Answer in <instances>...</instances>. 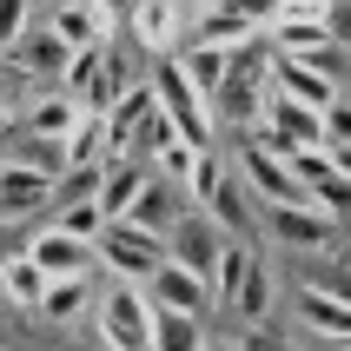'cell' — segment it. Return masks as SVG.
Instances as JSON below:
<instances>
[{"mask_svg": "<svg viewBox=\"0 0 351 351\" xmlns=\"http://www.w3.org/2000/svg\"><path fill=\"white\" fill-rule=\"evenodd\" d=\"M265 99H272V53H265V34H258L239 53H226V80L206 99V113H213V126H245L252 133L265 119Z\"/></svg>", "mask_w": 351, "mask_h": 351, "instance_id": "obj_1", "label": "cell"}, {"mask_svg": "<svg viewBox=\"0 0 351 351\" xmlns=\"http://www.w3.org/2000/svg\"><path fill=\"white\" fill-rule=\"evenodd\" d=\"M146 86H153V106L179 126V139H186V146H213V113H206V99L186 86V73H179L173 53L153 66V80H146Z\"/></svg>", "mask_w": 351, "mask_h": 351, "instance_id": "obj_2", "label": "cell"}, {"mask_svg": "<svg viewBox=\"0 0 351 351\" xmlns=\"http://www.w3.org/2000/svg\"><path fill=\"white\" fill-rule=\"evenodd\" d=\"M99 338H106V351H146V332H153V305H146V292L139 285H126V278H113L106 292H99Z\"/></svg>", "mask_w": 351, "mask_h": 351, "instance_id": "obj_3", "label": "cell"}, {"mask_svg": "<svg viewBox=\"0 0 351 351\" xmlns=\"http://www.w3.org/2000/svg\"><path fill=\"white\" fill-rule=\"evenodd\" d=\"M93 252L113 265V278H126V285H146V278L166 265V239H146V232H133V226L106 219V232H99Z\"/></svg>", "mask_w": 351, "mask_h": 351, "instance_id": "obj_4", "label": "cell"}, {"mask_svg": "<svg viewBox=\"0 0 351 351\" xmlns=\"http://www.w3.org/2000/svg\"><path fill=\"white\" fill-rule=\"evenodd\" d=\"M27 265H34L40 278H93L99 252L86 239H66L60 226H40V232L27 239Z\"/></svg>", "mask_w": 351, "mask_h": 351, "instance_id": "obj_5", "label": "cell"}, {"mask_svg": "<svg viewBox=\"0 0 351 351\" xmlns=\"http://www.w3.org/2000/svg\"><path fill=\"white\" fill-rule=\"evenodd\" d=\"M139 292H146V305H153V312H186V318H199L206 305H213V298H206V278L186 272V265H173V258H166V265H159Z\"/></svg>", "mask_w": 351, "mask_h": 351, "instance_id": "obj_6", "label": "cell"}, {"mask_svg": "<svg viewBox=\"0 0 351 351\" xmlns=\"http://www.w3.org/2000/svg\"><path fill=\"white\" fill-rule=\"evenodd\" d=\"M126 27H133V40L146 47V53H179V40H186V7L179 0H139L133 14H126Z\"/></svg>", "mask_w": 351, "mask_h": 351, "instance_id": "obj_7", "label": "cell"}, {"mask_svg": "<svg viewBox=\"0 0 351 351\" xmlns=\"http://www.w3.org/2000/svg\"><path fill=\"white\" fill-rule=\"evenodd\" d=\"M186 219V206H179V186H166V179H146L139 186V199L119 213V226H133V232H146V239H166Z\"/></svg>", "mask_w": 351, "mask_h": 351, "instance_id": "obj_8", "label": "cell"}, {"mask_svg": "<svg viewBox=\"0 0 351 351\" xmlns=\"http://www.w3.org/2000/svg\"><path fill=\"white\" fill-rule=\"evenodd\" d=\"M272 93L292 99V106H305V113H325V106H338V99H345V86H332V80H318L312 66H298V60H278V53H272Z\"/></svg>", "mask_w": 351, "mask_h": 351, "instance_id": "obj_9", "label": "cell"}, {"mask_svg": "<svg viewBox=\"0 0 351 351\" xmlns=\"http://www.w3.org/2000/svg\"><path fill=\"white\" fill-rule=\"evenodd\" d=\"M265 226H272V239H285V245H332L338 239V219H325L312 199H298V206H265Z\"/></svg>", "mask_w": 351, "mask_h": 351, "instance_id": "obj_10", "label": "cell"}, {"mask_svg": "<svg viewBox=\"0 0 351 351\" xmlns=\"http://www.w3.org/2000/svg\"><path fill=\"white\" fill-rule=\"evenodd\" d=\"M47 206H53V179H40L20 159H0V213L27 219V213H47Z\"/></svg>", "mask_w": 351, "mask_h": 351, "instance_id": "obj_11", "label": "cell"}, {"mask_svg": "<svg viewBox=\"0 0 351 351\" xmlns=\"http://www.w3.org/2000/svg\"><path fill=\"white\" fill-rule=\"evenodd\" d=\"M239 173L252 179V193L265 199V206H298V199H305V186H298V179L285 173L272 153H258V146H245V153H239Z\"/></svg>", "mask_w": 351, "mask_h": 351, "instance_id": "obj_12", "label": "cell"}, {"mask_svg": "<svg viewBox=\"0 0 351 351\" xmlns=\"http://www.w3.org/2000/svg\"><path fill=\"white\" fill-rule=\"evenodd\" d=\"M7 66H14V73H34V80H60V66H66V47H60L47 27H27V34L7 47Z\"/></svg>", "mask_w": 351, "mask_h": 351, "instance_id": "obj_13", "label": "cell"}, {"mask_svg": "<svg viewBox=\"0 0 351 351\" xmlns=\"http://www.w3.org/2000/svg\"><path fill=\"white\" fill-rule=\"evenodd\" d=\"M86 305H93V278H47L34 318H47V325H80Z\"/></svg>", "mask_w": 351, "mask_h": 351, "instance_id": "obj_14", "label": "cell"}, {"mask_svg": "<svg viewBox=\"0 0 351 351\" xmlns=\"http://www.w3.org/2000/svg\"><path fill=\"white\" fill-rule=\"evenodd\" d=\"M126 86H133V66H126V53H113V47H106L93 86L80 93V113H86V119H106V113L119 106V93H126Z\"/></svg>", "mask_w": 351, "mask_h": 351, "instance_id": "obj_15", "label": "cell"}, {"mask_svg": "<svg viewBox=\"0 0 351 351\" xmlns=\"http://www.w3.org/2000/svg\"><path fill=\"white\" fill-rule=\"evenodd\" d=\"M47 34H53L66 53H80V47H106V40H113L106 20H99L86 0H80V7H53V14H47Z\"/></svg>", "mask_w": 351, "mask_h": 351, "instance_id": "obj_16", "label": "cell"}, {"mask_svg": "<svg viewBox=\"0 0 351 351\" xmlns=\"http://www.w3.org/2000/svg\"><path fill=\"white\" fill-rule=\"evenodd\" d=\"M298 318H305L312 332H325L332 345H345V332H351V305H345V292H325V285H305V292H298Z\"/></svg>", "mask_w": 351, "mask_h": 351, "instance_id": "obj_17", "label": "cell"}, {"mask_svg": "<svg viewBox=\"0 0 351 351\" xmlns=\"http://www.w3.org/2000/svg\"><path fill=\"white\" fill-rule=\"evenodd\" d=\"M146 179H153V166H146V159H119V166H106V173H99V199H93V206H99L106 219H119V213L139 199V186H146Z\"/></svg>", "mask_w": 351, "mask_h": 351, "instance_id": "obj_18", "label": "cell"}, {"mask_svg": "<svg viewBox=\"0 0 351 351\" xmlns=\"http://www.w3.org/2000/svg\"><path fill=\"white\" fill-rule=\"evenodd\" d=\"M73 126H80V99H66L60 86L27 106V133H34V139H66Z\"/></svg>", "mask_w": 351, "mask_h": 351, "instance_id": "obj_19", "label": "cell"}, {"mask_svg": "<svg viewBox=\"0 0 351 351\" xmlns=\"http://www.w3.org/2000/svg\"><path fill=\"white\" fill-rule=\"evenodd\" d=\"M265 34H272V53L298 60V53H318L325 40H338V27H332V20H272Z\"/></svg>", "mask_w": 351, "mask_h": 351, "instance_id": "obj_20", "label": "cell"}, {"mask_svg": "<svg viewBox=\"0 0 351 351\" xmlns=\"http://www.w3.org/2000/svg\"><path fill=\"white\" fill-rule=\"evenodd\" d=\"M252 245L245 239H226L219 245V258H213V272H206V298H219V305H232V292H239V278H245V265H252Z\"/></svg>", "mask_w": 351, "mask_h": 351, "instance_id": "obj_21", "label": "cell"}, {"mask_svg": "<svg viewBox=\"0 0 351 351\" xmlns=\"http://www.w3.org/2000/svg\"><path fill=\"white\" fill-rule=\"evenodd\" d=\"M272 298H278L272 265H265V258H252V265H245V278H239V292H232V312H239V318H252V325H265Z\"/></svg>", "mask_w": 351, "mask_h": 351, "instance_id": "obj_22", "label": "cell"}, {"mask_svg": "<svg viewBox=\"0 0 351 351\" xmlns=\"http://www.w3.org/2000/svg\"><path fill=\"white\" fill-rule=\"evenodd\" d=\"M179 60V73H186V86H193L199 99H213L219 93V80H226V53L219 47H199V40H186V53H173Z\"/></svg>", "mask_w": 351, "mask_h": 351, "instance_id": "obj_23", "label": "cell"}, {"mask_svg": "<svg viewBox=\"0 0 351 351\" xmlns=\"http://www.w3.org/2000/svg\"><path fill=\"white\" fill-rule=\"evenodd\" d=\"M40 292H47V278L27 265V252H7V258H0V298H7V305L34 312V305H40Z\"/></svg>", "mask_w": 351, "mask_h": 351, "instance_id": "obj_24", "label": "cell"}, {"mask_svg": "<svg viewBox=\"0 0 351 351\" xmlns=\"http://www.w3.org/2000/svg\"><path fill=\"white\" fill-rule=\"evenodd\" d=\"M206 332H199V318L186 312H153V332H146V351H199Z\"/></svg>", "mask_w": 351, "mask_h": 351, "instance_id": "obj_25", "label": "cell"}, {"mask_svg": "<svg viewBox=\"0 0 351 351\" xmlns=\"http://www.w3.org/2000/svg\"><path fill=\"white\" fill-rule=\"evenodd\" d=\"M60 153H66V173H73V166H99V153H106V119L80 113V126L60 139Z\"/></svg>", "mask_w": 351, "mask_h": 351, "instance_id": "obj_26", "label": "cell"}, {"mask_svg": "<svg viewBox=\"0 0 351 351\" xmlns=\"http://www.w3.org/2000/svg\"><path fill=\"white\" fill-rule=\"evenodd\" d=\"M106 47H113V40H106ZM106 47H80V53H66V66H60V93L66 99H80L86 93V86H93V73H99V60H106Z\"/></svg>", "mask_w": 351, "mask_h": 351, "instance_id": "obj_27", "label": "cell"}, {"mask_svg": "<svg viewBox=\"0 0 351 351\" xmlns=\"http://www.w3.org/2000/svg\"><path fill=\"white\" fill-rule=\"evenodd\" d=\"M86 199H99V166H73V173L53 179V206L47 213H60V206H86Z\"/></svg>", "mask_w": 351, "mask_h": 351, "instance_id": "obj_28", "label": "cell"}, {"mask_svg": "<svg viewBox=\"0 0 351 351\" xmlns=\"http://www.w3.org/2000/svg\"><path fill=\"white\" fill-rule=\"evenodd\" d=\"M53 226L66 239H86V245H99V232H106V213H99L93 199H86V206H60L53 213Z\"/></svg>", "mask_w": 351, "mask_h": 351, "instance_id": "obj_29", "label": "cell"}, {"mask_svg": "<svg viewBox=\"0 0 351 351\" xmlns=\"http://www.w3.org/2000/svg\"><path fill=\"white\" fill-rule=\"evenodd\" d=\"M219 179H226V166H219V153L206 146V153L193 159V173H186V193H193V206H206V199L219 193Z\"/></svg>", "mask_w": 351, "mask_h": 351, "instance_id": "obj_30", "label": "cell"}, {"mask_svg": "<svg viewBox=\"0 0 351 351\" xmlns=\"http://www.w3.org/2000/svg\"><path fill=\"white\" fill-rule=\"evenodd\" d=\"M206 153V146H186V139H173V146H166V153H153L159 159V173L153 179H166V186H186V173H193V159Z\"/></svg>", "mask_w": 351, "mask_h": 351, "instance_id": "obj_31", "label": "cell"}, {"mask_svg": "<svg viewBox=\"0 0 351 351\" xmlns=\"http://www.w3.org/2000/svg\"><path fill=\"white\" fill-rule=\"evenodd\" d=\"M272 20H332L338 27V0H272Z\"/></svg>", "mask_w": 351, "mask_h": 351, "instance_id": "obj_32", "label": "cell"}, {"mask_svg": "<svg viewBox=\"0 0 351 351\" xmlns=\"http://www.w3.org/2000/svg\"><path fill=\"white\" fill-rule=\"evenodd\" d=\"M27 27H34V0H0V53H7Z\"/></svg>", "mask_w": 351, "mask_h": 351, "instance_id": "obj_33", "label": "cell"}, {"mask_svg": "<svg viewBox=\"0 0 351 351\" xmlns=\"http://www.w3.org/2000/svg\"><path fill=\"white\" fill-rule=\"evenodd\" d=\"M86 7H93V14L106 20V34H113V27H126V14H133L139 0H86Z\"/></svg>", "mask_w": 351, "mask_h": 351, "instance_id": "obj_34", "label": "cell"}, {"mask_svg": "<svg viewBox=\"0 0 351 351\" xmlns=\"http://www.w3.org/2000/svg\"><path fill=\"white\" fill-rule=\"evenodd\" d=\"M199 351H239V345H226V338H206V345H199Z\"/></svg>", "mask_w": 351, "mask_h": 351, "instance_id": "obj_35", "label": "cell"}, {"mask_svg": "<svg viewBox=\"0 0 351 351\" xmlns=\"http://www.w3.org/2000/svg\"><path fill=\"white\" fill-rule=\"evenodd\" d=\"M40 7H47V14H53V7H80V0H40Z\"/></svg>", "mask_w": 351, "mask_h": 351, "instance_id": "obj_36", "label": "cell"}]
</instances>
